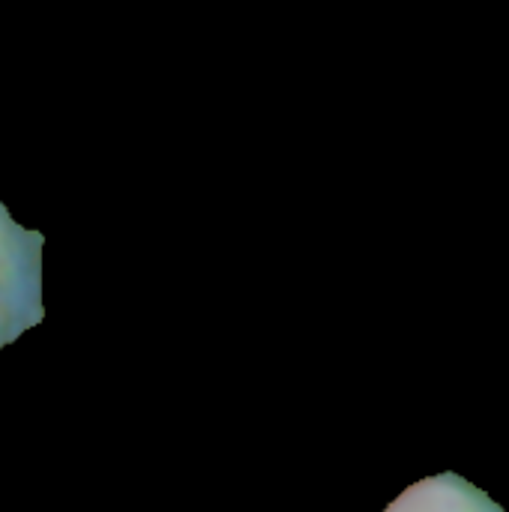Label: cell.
<instances>
[{
  "instance_id": "obj_1",
  "label": "cell",
  "mask_w": 509,
  "mask_h": 512,
  "mask_svg": "<svg viewBox=\"0 0 509 512\" xmlns=\"http://www.w3.org/2000/svg\"><path fill=\"white\" fill-rule=\"evenodd\" d=\"M384 512H504L459 474H438L405 489Z\"/></svg>"
}]
</instances>
